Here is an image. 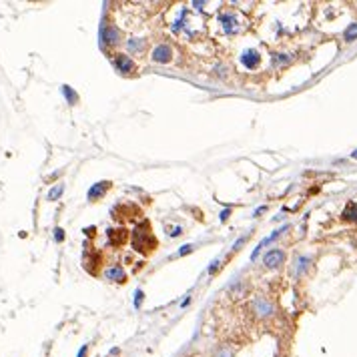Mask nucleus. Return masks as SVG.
Returning <instances> with one entry per match:
<instances>
[{
    "mask_svg": "<svg viewBox=\"0 0 357 357\" xmlns=\"http://www.w3.org/2000/svg\"><path fill=\"white\" fill-rule=\"evenodd\" d=\"M131 241H133V247L141 253H151L155 247H157V239L153 237V231H151V223L149 221H143L141 225L135 227L133 235H131Z\"/></svg>",
    "mask_w": 357,
    "mask_h": 357,
    "instance_id": "nucleus-1",
    "label": "nucleus"
},
{
    "mask_svg": "<svg viewBox=\"0 0 357 357\" xmlns=\"http://www.w3.org/2000/svg\"><path fill=\"white\" fill-rule=\"evenodd\" d=\"M285 261V253L281 251V249H273V251H269L267 255H265V267H269V269H275V267H279L281 263Z\"/></svg>",
    "mask_w": 357,
    "mask_h": 357,
    "instance_id": "nucleus-2",
    "label": "nucleus"
},
{
    "mask_svg": "<svg viewBox=\"0 0 357 357\" xmlns=\"http://www.w3.org/2000/svg\"><path fill=\"white\" fill-rule=\"evenodd\" d=\"M100 43L102 45H115L119 40V32L113 28V26H107V24H100V34H98Z\"/></svg>",
    "mask_w": 357,
    "mask_h": 357,
    "instance_id": "nucleus-3",
    "label": "nucleus"
},
{
    "mask_svg": "<svg viewBox=\"0 0 357 357\" xmlns=\"http://www.w3.org/2000/svg\"><path fill=\"white\" fill-rule=\"evenodd\" d=\"M173 58V48L169 45H159L153 50V60L155 62H169Z\"/></svg>",
    "mask_w": 357,
    "mask_h": 357,
    "instance_id": "nucleus-4",
    "label": "nucleus"
},
{
    "mask_svg": "<svg viewBox=\"0 0 357 357\" xmlns=\"http://www.w3.org/2000/svg\"><path fill=\"white\" fill-rule=\"evenodd\" d=\"M241 62L245 69H255L259 65V52L257 50H245L241 54Z\"/></svg>",
    "mask_w": 357,
    "mask_h": 357,
    "instance_id": "nucleus-5",
    "label": "nucleus"
},
{
    "mask_svg": "<svg viewBox=\"0 0 357 357\" xmlns=\"http://www.w3.org/2000/svg\"><path fill=\"white\" fill-rule=\"evenodd\" d=\"M109 189H111V183H109V181H100V183H96V185L91 187V191H89V199L95 201L98 197H104V193Z\"/></svg>",
    "mask_w": 357,
    "mask_h": 357,
    "instance_id": "nucleus-6",
    "label": "nucleus"
},
{
    "mask_svg": "<svg viewBox=\"0 0 357 357\" xmlns=\"http://www.w3.org/2000/svg\"><path fill=\"white\" fill-rule=\"evenodd\" d=\"M253 311H255L259 317H269V315L273 313V305L267 303L265 299H255V303H253Z\"/></svg>",
    "mask_w": 357,
    "mask_h": 357,
    "instance_id": "nucleus-7",
    "label": "nucleus"
},
{
    "mask_svg": "<svg viewBox=\"0 0 357 357\" xmlns=\"http://www.w3.org/2000/svg\"><path fill=\"white\" fill-rule=\"evenodd\" d=\"M115 67H117L120 72H131L133 71V60H131L127 54H117V56H115Z\"/></svg>",
    "mask_w": 357,
    "mask_h": 357,
    "instance_id": "nucleus-8",
    "label": "nucleus"
},
{
    "mask_svg": "<svg viewBox=\"0 0 357 357\" xmlns=\"http://www.w3.org/2000/svg\"><path fill=\"white\" fill-rule=\"evenodd\" d=\"M341 219H343V221L357 223V205L353 203V201L345 205V209H343V213H341Z\"/></svg>",
    "mask_w": 357,
    "mask_h": 357,
    "instance_id": "nucleus-9",
    "label": "nucleus"
},
{
    "mask_svg": "<svg viewBox=\"0 0 357 357\" xmlns=\"http://www.w3.org/2000/svg\"><path fill=\"white\" fill-rule=\"evenodd\" d=\"M107 277H109V279H113V281H120V283L127 279V275H124V271H122V267H120V265L113 267V269H109V271H107Z\"/></svg>",
    "mask_w": 357,
    "mask_h": 357,
    "instance_id": "nucleus-10",
    "label": "nucleus"
},
{
    "mask_svg": "<svg viewBox=\"0 0 357 357\" xmlns=\"http://www.w3.org/2000/svg\"><path fill=\"white\" fill-rule=\"evenodd\" d=\"M109 237H111V241H115L117 245H120V243H124L129 239V233L124 229H117V233H115V229H111L109 231Z\"/></svg>",
    "mask_w": 357,
    "mask_h": 357,
    "instance_id": "nucleus-11",
    "label": "nucleus"
},
{
    "mask_svg": "<svg viewBox=\"0 0 357 357\" xmlns=\"http://www.w3.org/2000/svg\"><path fill=\"white\" fill-rule=\"evenodd\" d=\"M309 263H311L309 257H299L295 261V275H303V271L309 267Z\"/></svg>",
    "mask_w": 357,
    "mask_h": 357,
    "instance_id": "nucleus-12",
    "label": "nucleus"
},
{
    "mask_svg": "<svg viewBox=\"0 0 357 357\" xmlns=\"http://www.w3.org/2000/svg\"><path fill=\"white\" fill-rule=\"evenodd\" d=\"M343 36H345V40H347V43H353V40L357 38V23H351V24H349Z\"/></svg>",
    "mask_w": 357,
    "mask_h": 357,
    "instance_id": "nucleus-13",
    "label": "nucleus"
},
{
    "mask_svg": "<svg viewBox=\"0 0 357 357\" xmlns=\"http://www.w3.org/2000/svg\"><path fill=\"white\" fill-rule=\"evenodd\" d=\"M62 95L67 96V100H69L71 104H76V100H78V95H76V93L72 91L69 85H65V87H62Z\"/></svg>",
    "mask_w": 357,
    "mask_h": 357,
    "instance_id": "nucleus-14",
    "label": "nucleus"
},
{
    "mask_svg": "<svg viewBox=\"0 0 357 357\" xmlns=\"http://www.w3.org/2000/svg\"><path fill=\"white\" fill-rule=\"evenodd\" d=\"M62 191H65V185H56V187H52L50 193H48V199H50V201H56V199L62 195Z\"/></svg>",
    "mask_w": 357,
    "mask_h": 357,
    "instance_id": "nucleus-15",
    "label": "nucleus"
},
{
    "mask_svg": "<svg viewBox=\"0 0 357 357\" xmlns=\"http://www.w3.org/2000/svg\"><path fill=\"white\" fill-rule=\"evenodd\" d=\"M233 23H235V18H233V16H223V26H225V30H227V32H233V30H235Z\"/></svg>",
    "mask_w": 357,
    "mask_h": 357,
    "instance_id": "nucleus-16",
    "label": "nucleus"
},
{
    "mask_svg": "<svg viewBox=\"0 0 357 357\" xmlns=\"http://www.w3.org/2000/svg\"><path fill=\"white\" fill-rule=\"evenodd\" d=\"M143 297H144V293L141 291V289H137V293H135V307H137V309L141 307V303H143Z\"/></svg>",
    "mask_w": 357,
    "mask_h": 357,
    "instance_id": "nucleus-17",
    "label": "nucleus"
},
{
    "mask_svg": "<svg viewBox=\"0 0 357 357\" xmlns=\"http://www.w3.org/2000/svg\"><path fill=\"white\" fill-rule=\"evenodd\" d=\"M54 239H56L58 243H60V241H65V231H62L60 227H56V229H54Z\"/></svg>",
    "mask_w": 357,
    "mask_h": 357,
    "instance_id": "nucleus-18",
    "label": "nucleus"
},
{
    "mask_svg": "<svg viewBox=\"0 0 357 357\" xmlns=\"http://www.w3.org/2000/svg\"><path fill=\"white\" fill-rule=\"evenodd\" d=\"M193 249H195V247H193V245H185V247H183V249H181V251H179V253H177V255H179V257H183V255H187V253H191V251H193Z\"/></svg>",
    "mask_w": 357,
    "mask_h": 357,
    "instance_id": "nucleus-19",
    "label": "nucleus"
},
{
    "mask_svg": "<svg viewBox=\"0 0 357 357\" xmlns=\"http://www.w3.org/2000/svg\"><path fill=\"white\" fill-rule=\"evenodd\" d=\"M181 233H183V229H181V227H175V229H171L169 235H171V237H177V235H181Z\"/></svg>",
    "mask_w": 357,
    "mask_h": 357,
    "instance_id": "nucleus-20",
    "label": "nucleus"
},
{
    "mask_svg": "<svg viewBox=\"0 0 357 357\" xmlns=\"http://www.w3.org/2000/svg\"><path fill=\"white\" fill-rule=\"evenodd\" d=\"M87 351H89V345H82V347L78 349V355L76 357H87Z\"/></svg>",
    "mask_w": 357,
    "mask_h": 357,
    "instance_id": "nucleus-21",
    "label": "nucleus"
},
{
    "mask_svg": "<svg viewBox=\"0 0 357 357\" xmlns=\"http://www.w3.org/2000/svg\"><path fill=\"white\" fill-rule=\"evenodd\" d=\"M275 58H277L279 62H289V56H285V54H277Z\"/></svg>",
    "mask_w": 357,
    "mask_h": 357,
    "instance_id": "nucleus-22",
    "label": "nucleus"
},
{
    "mask_svg": "<svg viewBox=\"0 0 357 357\" xmlns=\"http://www.w3.org/2000/svg\"><path fill=\"white\" fill-rule=\"evenodd\" d=\"M229 215H231V209H225V211L221 213V221H225V219H229Z\"/></svg>",
    "mask_w": 357,
    "mask_h": 357,
    "instance_id": "nucleus-23",
    "label": "nucleus"
},
{
    "mask_svg": "<svg viewBox=\"0 0 357 357\" xmlns=\"http://www.w3.org/2000/svg\"><path fill=\"white\" fill-rule=\"evenodd\" d=\"M263 211H267V207H261V209H257V211H255V217H259V213H263Z\"/></svg>",
    "mask_w": 357,
    "mask_h": 357,
    "instance_id": "nucleus-24",
    "label": "nucleus"
},
{
    "mask_svg": "<svg viewBox=\"0 0 357 357\" xmlns=\"http://www.w3.org/2000/svg\"><path fill=\"white\" fill-rule=\"evenodd\" d=\"M221 357H231V353H229L227 349H223V351H221Z\"/></svg>",
    "mask_w": 357,
    "mask_h": 357,
    "instance_id": "nucleus-25",
    "label": "nucleus"
},
{
    "mask_svg": "<svg viewBox=\"0 0 357 357\" xmlns=\"http://www.w3.org/2000/svg\"><path fill=\"white\" fill-rule=\"evenodd\" d=\"M351 157H353V159H357V151H353V153H351Z\"/></svg>",
    "mask_w": 357,
    "mask_h": 357,
    "instance_id": "nucleus-26",
    "label": "nucleus"
}]
</instances>
